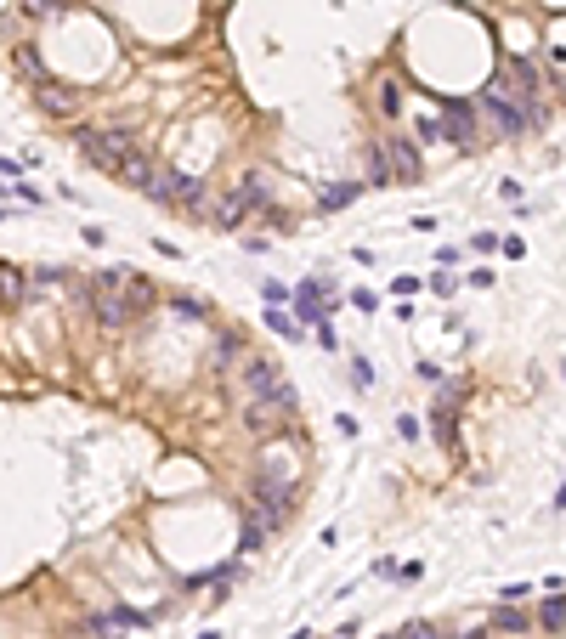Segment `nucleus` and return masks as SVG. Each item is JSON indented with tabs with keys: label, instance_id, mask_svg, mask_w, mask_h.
I'll return each instance as SVG.
<instances>
[{
	"label": "nucleus",
	"instance_id": "nucleus-11",
	"mask_svg": "<svg viewBox=\"0 0 566 639\" xmlns=\"http://www.w3.org/2000/svg\"><path fill=\"white\" fill-rule=\"evenodd\" d=\"M243 210H250V198H243V193H227L221 204H216V221H221V227H238Z\"/></svg>",
	"mask_w": 566,
	"mask_h": 639
},
{
	"label": "nucleus",
	"instance_id": "nucleus-3",
	"mask_svg": "<svg viewBox=\"0 0 566 639\" xmlns=\"http://www.w3.org/2000/svg\"><path fill=\"white\" fill-rule=\"evenodd\" d=\"M379 164H386V176L396 181H419V153L403 142V136H386V148H379Z\"/></svg>",
	"mask_w": 566,
	"mask_h": 639
},
{
	"label": "nucleus",
	"instance_id": "nucleus-12",
	"mask_svg": "<svg viewBox=\"0 0 566 639\" xmlns=\"http://www.w3.org/2000/svg\"><path fill=\"white\" fill-rule=\"evenodd\" d=\"M18 68H23V74H28V80H35V85H45V68H40L35 45H23V52H18Z\"/></svg>",
	"mask_w": 566,
	"mask_h": 639
},
{
	"label": "nucleus",
	"instance_id": "nucleus-9",
	"mask_svg": "<svg viewBox=\"0 0 566 639\" xmlns=\"http://www.w3.org/2000/svg\"><path fill=\"white\" fill-rule=\"evenodd\" d=\"M23 294H28V277H23L18 267H0V300H6V306H18Z\"/></svg>",
	"mask_w": 566,
	"mask_h": 639
},
{
	"label": "nucleus",
	"instance_id": "nucleus-18",
	"mask_svg": "<svg viewBox=\"0 0 566 639\" xmlns=\"http://www.w3.org/2000/svg\"><path fill=\"white\" fill-rule=\"evenodd\" d=\"M28 12H35V18H45V12H57V0H23Z\"/></svg>",
	"mask_w": 566,
	"mask_h": 639
},
{
	"label": "nucleus",
	"instance_id": "nucleus-4",
	"mask_svg": "<svg viewBox=\"0 0 566 639\" xmlns=\"http://www.w3.org/2000/svg\"><path fill=\"white\" fill-rule=\"evenodd\" d=\"M278 379L283 373H278V363H267V356H250V363H243V396H267Z\"/></svg>",
	"mask_w": 566,
	"mask_h": 639
},
{
	"label": "nucleus",
	"instance_id": "nucleus-2",
	"mask_svg": "<svg viewBox=\"0 0 566 639\" xmlns=\"http://www.w3.org/2000/svg\"><path fill=\"white\" fill-rule=\"evenodd\" d=\"M97 289H114L131 311H147L153 306V284H147V277H136L131 267H108V272L97 277Z\"/></svg>",
	"mask_w": 566,
	"mask_h": 639
},
{
	"label": "nucleus",
	"instance_id": "nucleus-17",
	"mask_svg": "<svg viewBox=\"0 0 566 639\" xmlns=\"http://www.w3.org/2000/svg\"><path fill=\"white\" fill-rule=\"evenodd\" d=\"M493 622H498V628H527V617H522V611H510V605H504Z\"/></svg>",
	"mask_w": 566,
	"mask_h": 639
},
{
	"label": "nucleus",
	"instance_id": "nucleus-15",
	"mask_svg": "<svg viewBox=\"0 0 566 639\" xmlns=\"http://www.w3.org/2000/svg\"><path fill=\"white\" fill-rule=\"evenodd\" d=\"M351 198H357V187H329V193H323V204L334 210V204H351Z\"/></svg>",
	"mask_w": 566,
	"mask_h": 639
},
{
	"label": "nucleus",
	"instance_id": "nucleus-5",
	"mask_svg": "<svg viewBox=\"0 0 566 639\" xmlns=\"http://www.w3.org/2000/svg\"><path fill=\"white\" fill-rule=\"evenodd\" d=\"M91 306H97V323H102V329H131V317H136V311L119 300L114 289H97V300H91Z\"/></svg>",
	"mask_w": 566,
	"mask_h": 639
},
{
	"label": "nucleus",
	"instance_id": "nucleus-14",
	"mask_svg": "<svg viewBox=\"0 0 566 639\" xmlns=\"http://www.w3.org/2000/svg\"><path fill=\"white\" fill-rule=\"evenodd\" d=\"M396 639H448V634H442V628H431V622H408V628L396 634Z\"/></svg>",
	"mask_w": 566,
	"mask_h": 639
},
{
	"label": "nucleus",
	"instance_id": "nucleus-1",
	"mask_svg": "<svg viewBox=\"0 0 566 639\" xmlns=\"http://www.w3.org/2000/svg\"><path fill=\"white\" fill-rule=\"evenodd\" d=\"M74 142H80V153H85L97 170H119V159L131 153V136H125V131H80Z\"/></svg>",
	"mask_w": 566,
	"mask_h": 639
},
{
	"label": "nucleus",
	"instance_id": "nucleus-16",
	"mask_svg": "<svg viewBox=\"0 0 566 639\" xmlns=\"http://www.w3.org/2000/svg\"><path fill=\"white\" fill-rule=\"evenodd\" d=\"M544 622H549V628H561V622H566V600H549L544 605Z\"/></svg>",
	"mask_w": 566,
	"mask_h": 639
},
{
	"label": "nucleus",
	"instance_id": "nucleus-7",
	"mask_svg": "<svg viewBox=\"0 0 566 639\" xmlns=\"http://www.w3.org/2000/svg\"><path fill=\"white\" fill-rule=\"evenodd\" d=\"M114 176H119V181H125V187H142V193H147V187H153V164H147V159H142V153H136V148H131V153H125V159H119V170H114Z\"/></svg>",
	"mask_w": 566,
	"mask_h": 639
},
{
	"label": "nucleus",
	"instance_id": "nucleus-6",
	"mask_svg": "<svg viewBox=\"0 0 566 639\" xmlns=\"http://www.w3.org/2000/svg\"><path fill=\"white\" fill-rule=\"evenodd\" d=\"M243 425H250L255 435H272V430H278V425H283V413H278V408H272V402H267V396H243Z\"/></svg>",
	"mask_w": 566,
	"mask_h": 639
},
{
	"label": "nucleus",
	"instance_id": "nucleus-13",
	"mask_svg": "<svg viewBox=\"0 0 566 639\" xmlns=\"http://www.w3.org/2000/svg\"><path fill=\"white\" fill-rule=\"evenodd\" d=\"M379 108H386V114H396V108H403V85H396V80L379 85Z\"/></svg>",
	"mask_w": 566,
	"mask_h": 639
},
{
	"label": "nucleus",
	"instance_id": "nucleus-10",
	"mask_svg": "<svg viewBox=\"0 0 566 639\" xmlns=\"http://www.w3.org/2000/svg\"><path fill=\"white\" fill-rule=\"evenodd\" d=\"M448 136H453L458 148H470V142H476V124H470V108H453V114H448Z\"/></svg>",
	"mask_w": 566,
	"mask_h": 639
},
{
	"label": "nucleus",
	"instance_id": "nucleus-8",
	"mask_svg": "<svg viewBox=\"0 0 566 639\" xmlns=\"http://www.w3.org/2000/svg\"><path fill=\"white\" fill-rule=\"evenodd\" d=\"M35 97H40V108H45V114H57V119H63V114H74V108H80V97H74V91H63V85H52V80H45V85L35 91Z\"/></svg>",
	"mask_w": 566,
	"mask_h": 639
}]
</instances>
